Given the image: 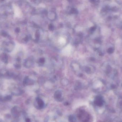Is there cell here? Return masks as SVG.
<instances>
[{
  "instance_id": "1",
  "label": "cell",
  "mask_w": 122,
  "mask_h": 122,
  "mask_svg": "<svg viewBox=\"0 0 122 122\" xmlns=\"http://www.w3.org/2000/svg\"><path fill=\"white\" fill-rule=\"evenodd\" d=\"M37 103H38V105L40 107H43L44 106V102L42 101L41 99L39 98H38L37 99Z\"/></svg>"
}]
</instances>
